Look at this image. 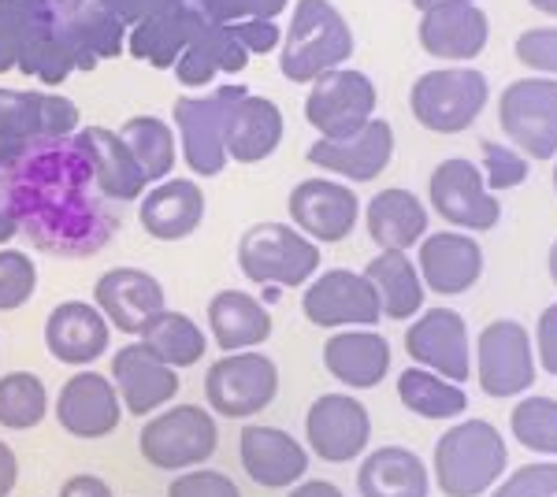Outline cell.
<instances>
[{
    "mask_svg": "<svg viewBox=\"0 0 557 497\" xmlns=\"http://www.w3.org/2000/svg\"><path fill=\"white\" fill-rule=\"evenodd\" d=\"M4 189L20 231L34 246L57 257H94L115 234V220L97 197H89L94 167L75 138L45 141L30 149L12 171H4ZM97 189V186H94Z\"/></svg>",
    "mask_w": 557,
    "mask_h": 497,
    "instance_id": "obj_1",
    "label": "cell"
},
{
    "mask_svg": "<svg viewBox=\"0 0 557 497\" xmlns=\"http://www.w3.org/2000/svg\"><path fill=\"white\" fill-rule=\"evenodd\" d=\"M354 57V30L331 0H298L278 45V71L290 83H317Z\"/></svg>",
    "mask_w": 557,
    "mask_h": 497,
    "instance_id": "obj_2",
    "label": "cell"
},
{
    "mask_svg": "<svg viewBox=\"0 0 557 497\" xmlns=\"http://www.w3.org/2000/svg\"><path fill=\"white\" fill-rule=\"evenodd\" d=\"M509 449L487 420H465L435 442V486L446 497H483L502 483Z\"/></svg>",
    "mask_w": 557,
    "mask_h": 497,
    "instance_id": "obj_3",
    "label": "cell"
},
{
    "mask_svg": "<svg viewBox=\"0 0 557 497\" xmlns=\"http://www.w3.org/2000/svg\"><path fill=\"white\" fill-rule=\"evenodd\" d=\"M78 104L60 94L0 86V175L12 171L30 149L78 134Z\"/></svg>",
    "mask_w": 557,
    "mask_h": 497,
    "instance_id": "obj_4",
    "label": "cell"
},
{
    "mask_svg": "<svg viewBox=\"0 0 557 497\" xmlns=\"http://www.w3.org/2000/svg\"><path fill=\"white\" fill-rule=\"evenodd\" d=\"M238 268L257 286H305L320 271V246L294 223H253L238 238Z\"/></svg>",
    "mask_w": 557,
    "mask_h": 497,
    "instance_id": "obj_5",
    "label": "cell"
},
{
    "mask_svg": "<svg viewBox=\"0 0 557 497\" xmlns=\"http://www.w3.org/2000/svg\"><path fill=\"white\" fill-rule=\"evenodd\" d=\"M220 446L215 415L201 405H172V409L149 415V423L138 431V449L146 464L160 472H190Z\"/></svg>",
    "mask_w": 557,
    "mask_h": 497,
    "instance_id": "obj_6",
    "label": "cell"
},
{
    "mask_svg": "<svg viewBox=\"0 0 557 497\" xmlns=\"http://www.w3.org/2000/svg\"><path fill=\"white\" fill-rule=\"evenodd\" d=\"M491 97L487 75L457 63V67H435L412 83L409 108L417 123H424L435 134H461L475 115L483 112Z\"/></svg>",
    "mask_w": 557,
    "mask_h": 497,
    "instance_id": "obj_7",
    "label": "cell"
},
{
    "mask_svg": "<svg viewBox=\"0 0 557 497\" xmlns=\"http://www.w3.org/2000/svg\"><path fill=\"white\" fill-rule=\"evenodd\" d=\"M278 394V368L272 357L257 349L223 352L205 375L209 409L223 420H249L260 415Z\"/></svg>",
    "mask_w": 557,
    "mask_h": 497,
    "instance_id": "obj_8",
    "label": "cell"
},
{
    "mask_svg": "<svg viewBox=\"0 0 557 497\" xmlns=\"http://www.w3.org/2000/svg\"><path fill=\"white\" fill-rule=\"evenodd\" d=\"M475 378L487 397H520L535 386L532 334L517 320H494L475 338Z\"/></svg>",
    "mask_w": 557,
    "mask_h": 497,
    "instance_id": "obj_9",
    "label": "cell"
},
{
    "mask_svg": "<svg viewBox=\"0 0 557 497\" xmlns=\"http://www.w3.org/2000/svg\"><path fill=\"white\" fill-rule=\"evenodd\" d=\"M498 120L535 160L557 157V78L532 75L509 83L498 97Z\"/></svg>",
    "mask_w": 557,
    "mask_h": 497,
    "instance_id": "obj_10",
    "label": "cell"
},
{
    "mask_svg": "<svg viewBox=\"0 0 557 497\" xmlns=\"http://www.w3.org/2000/svg\"><path fill=\"white\" fill-rule=\"evenodd\" d=\"M375 83L357 67H335L312 83L305 97V120L320 131V138H346L375 120Z\"/></svg>",
    "mask_w": 557,
    "mask_h": 497,
    "instance_id": "obj_11",
    "label": "cell"
},
{
    "mask_svg": "<svg viewBox=\"0 0 557 497\" xmlns=\"http://www.w3.org/2000/svg\"><path fill=\"white\" fill-rule=\"evenodd\" d=\"M301 312L312 327H375L380 323V294L364 278V271L327 268L312 275L301 294Z\"/></svg>",
    "mask_w": 557,
    "mask_h": 497,
    "instance_id": "obj_12",
    "label": "cell"
},
{
    "mask_svg": "<svg viewBox=\"0 0 557 497\" xmlns=\"http://www.w3.org/2000/svg\"><path fill=\"white\" fill-rule=\"evenodd\" d=\"M235 89L238 86H220L201 97H178L172 108L183 160L194 175L215 178L231 164L227 146H223V115H227V104H231V97H235Z\"/></svg>",
    "mask_w": 557,
    "mask_h": 497,
    "instance_id": "obj_13",
    "label": "cell"
},
{
    "mask_svg": "<svg viewBox=\"0 0 557 497\" xmlns=\"http://www.w3.org/2000/svg\"><path fill=\"white\" fill-rule=\"evenodd\" d=\"M431 204L446 223L461 231H491L502 220V201L469 157H450L431 171Z\"/></svg>",
    "mask_w": 557,
    "mask_h": 497,
    "instance_id": "obj_14",
    "label": "cell"
},
{
    "mask_svg": "<svg viewBox=\"0 0 557 497\" xmlns=\"http://www.w3.org/2000/svg\"><path fill=\"white\" fill-rule=\"evenodd\" d=\"M305 438L309 449L327 464H349L364 457L372 442V415L354 394H323L309 405L305 415Z\"/></svg>",
    "mask_w": 557,
    "mask_h": 497,
    "instance_id": "obj_15",
    "label": "cell"
},
{
    "mask_svg": "<svg viewBox=\"0 0 557 497\" xmlns=\"http://www.w3.org/2000/svg\"><path fill=\"white\" fill-rule=\"evenodd\" d=\"M286 212H290L294 227L312 241H346L361 220V201L357 189H349L338 178H301L286 197Z\"/></svg>",
    "mask_w": 557,
    "mask_h": 497,
    "instance_id": "obj_16",
    "label": "cell"
},
{
    "mask_svg": "<svg viewBox=\"0 0 557 497\" xmlns=\"http://www.w3.org/2000/svg\"><path fill=\"white\" fill-rule=\"evenodd\" d=\"M406 352L412 357V364L450 378V383H465L472 375L469 323L454 309L420 312L417 323L406 331Z\"/></svg>",
    "mask_w": 557,
    "mask_h": 497,
    "instance_id": "obj_17",
    "label": "cell"
},
{
    "mask_svg": "<svg viewBox=\"0 0 557 497\" xmlns=\"http://www.w3.org/2000/svg\"><path fill=\"white\" fill-rule=\"evenodd\" d=\"M123 420V401L112 375H101L94 368H83L60 386L57 397V423L71 438L97 442L108 438Z\"/></svg>",
    "mask_w": 557,
    "mask_h": 497,
    "instance_id": "obj_18",
    "label": "cell"
},
{
    "mask_svg": "<svg viewBox=\"0 0 557 497\" xmlns=\"http://www.w3.org/2000/svg\"><path fill=\"white\" fill-rule=\"evenodd\" d=\"M394 160V126L386 120H368L346 138H317L309 146V164L349 183H372Z\"/></svg>",
    "mask_w": 557,
    "mask_h": 497,
    "instance_id": "obj_19",
    "label": "cell"
},
{
    "mask_svg": "<svg viewBox=\"0 0 557 497\" xmlns=\"http://www.w3.org/2000/svg\"><path fill=\"white\" fill-rule=\"evenodd\" d=\"M112 383L120 390L123 412L138 415V420L168 409L178 397V372L164 364L141 338L112 357Z\"/></svg>",
    "mask_w": 557,
    "mask_h": 497,
    "instance_id": "obj_20",
    "label": "cell"
},
{
    "mask_svg": "<svg viewBox=\"0 0 557 497\" xmlns=\"http://www.w3.org/2000/svg\"><path fill=\"white\" fill-rule=\"evenodd\" d=\"M94 305L104 312V320L112 323L115 331L138 338V334L168 309V294H164V286H160V278L149 275V271L112 268L97 278Z\"/></svg>",
    "mask_w": 557,
    "mask_h": 497,
    "instance_id": "obj_21",
    "label": "cell"
},
{
    "mask_svg": "<svg viewBox=\"0 0 557 497\" xmlns=\"http://www.w3.org/2000/svg\"><path fill=\"white\" fill-rule=\"evenodd\" d=\"M112 323L89 301H64L45 320V349L64 368H89L108 352Z\"/></svg>",
    "mask_w": 557,
    "mask_h": 497,
    "instance_id": "obj_22",
    "label": "cell"
},
{
    "mask_svg": "<svg viewBox=\"0 0 557 497\" xmlns=\"http://www.w3.org/2000/svg\"><path fill=\"white\" fill-rule=\"evenodd\" d=\"M278 141H283V112H278V104L268 101V97L249 94L238 83L235 97L227 104V115H223L227 160H235V164H260V160H268L278 149Z\"/></svg>",
    "mask_w": 557,
    "mask_h": 497,
    "instance_id": "obj_23",
    "label": "cell"
},
{
    "mask_svg": "<svg viewBox=\"0 0 557 497\" xmlns=\"http://www.w3.org/2000/svg\"><path fill=\"white\" fill-rule=\"evenodd\" d=\"M238 457L246 475L264 490H290L309 472V453L290 431L283 427H242Z\"/></svg>",
    "mask_w": 557,
    "mask_h": 497,
    "instance_id": "obj_24",
    "label": "cell"
},
{
    "mask_svg": "<svg viewBox=\"0 0 557 497\" xmlns=\"http://www.w3.org/2000/svg\"><path fill=\"white\" fill-rule=\"evenodd\" d=\"M491 38V23L475 0H443L420 15V45L438 60H472Z\"/></svg>",
    "mask_w": 557,
    "mask_h": 497,
    "instance_id": "obj_25",
    "label": "cell"
},
{
    "mask_svg": "<svg viewBox=\"0 0 557 497\" xmlns=\"http://www.w3.org/2000/svg\"><path fill=\"white\" fill-rule=\"evenodd\" d=\"M75 146L86 152L89 167H94V186L104 201H138L149 189L146 175H141L138 160L131 157L127 141L120 138V131L83 126L75 134Z\"/></svg>",
    "mask_w": 557,
    "mask_h": 497,
    "instance_id": "obj_26",
    "label": "cell"
},
{
    "mask_svg": "<svg viewBox=\"0 0 557 497\" xmlns=\"http://www.w3.org/2000/svg\"><path fill=\"white\" fill-rule=\"evenodd\" d=\"M141 231L157 241H183L201 227L205 194L194 178H164L138 197Z\"/></svg>",
    "mask_w": 557,
    "mask_h": 497,
    "instance_id": "obj_27",
    "label": "cell"
},
{
    "mask_svg": "<svg viewBox=\"0 0 557 497\" xmlns=\"http://www.w3.org/2000/svg\"><path fill=\"white\" fill-rule=\"evenodd\" d=\"M483 275V249L465 231H438L428 234L420 246V278L435 294H465Z\"/></svg>",
    "mask_w": 557,
    "mask_h": 497,
    "instance_id": "obj_28",
    "label": "cell"
},
{
    "mask_svg": "<svg viewBox=\"0 0 557 497\" xmlns=\"http://www.w3.org/2000/svg\"><path fill=\"white\" fill-rule=\"evenodd\" d=\"M323 368L349 390H372L391 372V341L372 327H346L323 341Z\"/></svg>",
    "mask_w": 557,
    "mask_h": 497,
    "instance_id": "obj_29",
    "label": "cell"
},
{
    "mask_svg": "<svg viewBox=\"0 0 557 497\" xmlns=\"http://www.w3.org/2000/svg\"><path fill=\"white\" fill-rule=\"evenodd\" d=\"M209 23L197 4H172L164 12H152L127 30V52L134 60H146L152 67H175V60L186 52V45L197 38V30Z\"/></svg>",
    "mask_w": 557,
    "mask_h": 497,
    "instance_id": "obj_30",
    "label": "cell"
},
{
    "mask_svg": "<svg viewBox=\"0 0 557 497\" xmlns=\"http://www.w3.org/2000/svg\"><path fill=\"white\" fill-rule=\"evenodd\" d=\"M209 331L223 352L257 349L272 338V312L246 290H220L209 301Z\"/></svg>",
    "mask_w": 557,
    "mask_h": 497,
    "instance_id": "obj_31",
    "label": "cell"
},
{
    "mask_svg": "<svg viewBox=\"0 0 557 497\" xmlns=\"http://www.w3.org/2000/svg\"><path fill=\"white\" fill-rule=\"evenodd\" d=\"M357 494L361 497H428L431 494L428 464L406 446H380L361 460Z\"/></svg>",
    "mask_w": 557,
    "mask_h": 497,
    "instance_id": "obj_32",
    "label": "cell"
},
{
    "mask_svg": "<svg viewBox=\"0 0 557 497\" xmlns=\"http://www.w3.org/2000/svg\"><path fill=\"white\" fill-rule=\"evenodd\" d=\"M364 223L380 249H409L428 234V208L412 189L391 186L368 201Z\"/></svg>",
    "mask_w": 557,
    "mask_h": 497,
    "instance_id": "obj_33",
    "label": "cell"
},
{
    "mask_svg": "<svg viewBox=\"0 0 557 497\" xmlns=\"http://www.w3.org/2000/svg\"><path fill=\"white\" fill-rule=\"evenodd\" d=\"M249 63V52L242 49V41L231 34V26L223 23H205L197 30V38L186 45V52L175 60V78L186 89H205L215 75L223 71H242Z\"/></svg>",
    "mask_w": 557,
    "mask_h": 497,
    "instance_id": "obj_34",
    "label": "cell"
},
{
    "mask_svg": "<svg viewBox=\"0 0 557 497\" xmlns=\"http://www.w3.org/2000/svg\"><path fill=\"white\" fill-rule=\"evenodd\" d=\"M364 278L380 294V309L386 320H412L424 309V278L406 257V249H383L380 257H372Z\"/></svg>",
    "mask_w": 557,
    "mask_h": 497,
    "instance_id": "obj_35",
    "label": "cell"
},
{
    "mask_svg": "<svg viewBox=\"0 0 557 497\" xmlns=\"http://www.w3.org/2000/svg\"><path fill=\"white\" fill-rule=\"evenodd\" d=\"M398 397L420 420H454L469 409V394L461 390V383H450L420 364L398 375Z\"/></svg>",
    "mask_w": 557,
    "mask_h": 497,
    "instance_id": "obj_36",
    "label": "cell"
},
{
    "mask_svg": "<svg viewBox=\"0 0 557 497\" xmlns=\"http://www.w3.org/2000/svg\"><path fill=\"white\" fill-rule=\"evenodd\" d=\"M120 138L127 141L131 157L138 160L149 186L164 183V178L172 175L178 146H175V131L160 120V115H131V120L120 126Z\"/></svg>",
    "mask_w": 557,
    "mask_h": 497,
    "instance_id": "obj_37",
    "label": "cell"
},
{
    "mask_svg": "<svg viewBox=\"0 0 557 497\" xmlns=\"http://www.w3.org/2000/svg\"><path fill=\"white\" fill-rule=\"evenodd\" d=\"M146 346L157 352L164 364H172L175 372H183V368H194L205 360V349H209V338H205V331L197 327L186 312H172L164 309L157 315V320L149 323L146 331L138 334Z\"/></svg>",
    "mask_w": 557,
    "mask_h": 497,
    "instance_id": "obj_38",
    "label": "cell"
},
{
    "mask_svg": "<svg viewBox=\"0 0 557 497\" xmlns=\"http://www.w3.org/2000/svg\"><path fill=\"white\" fill-rule=\"evenodd\" d=\"M45 412H49V390H45L41 375L34 372L0 375V427L34 431L41 427Z\"/></svg>",
    "mask_w": 557,
    "mask_h": 497,
    "instance_id": "obj_39",
    "label": "cell"
},
{
    "mask_svg": "<svg viewBox=\"0 0 557 497\" xmlns=\"http://www.w3.org/2000/svg\"><path fill=\"white\" fill-rule=\"evenodd\" d=\"M509 431L532 453L557 457V401L554 397H520L509 415Z\"/></svg>",
    "mask_w": 557,
    "mask_h": 497,
    "instance_id": "obj_40",
    "label": "cell"
},
{
    "mask_svg": "<svg viewBox=\"0 0 557 497\" xmlns=\"http://www.w3.org/2000/svg\"><path fill=\"white\" fill-rule=\"evenodd\" d=\"M38 290V264L23 249H0V312H15Z\"/></svg>",
    "mask_w": 557,
    "mask_h": 497,
    "instance_id": "obj_41",
    "label": "cell"
},
{
    "mask_svg": "<svg viewBox=\"0 0 557 497\" xmlns=\"http://www.w3.org/2000/svg\"><path fill=\"white\" fill-rule=\"evenodd\" d=\"M487 497H557V460H535V464L517 468Z\"/></svg>",
    "mask_w": 557,
    "mask_h": 497,
    "instance_id": "obj_42",
    "label": "cell"
},
{
    "mask_svg": "<svg viewBox=\"0 0 557 497\" xmlns=\"http://www.w3.org/2000/svg\"><path fill=\"white\" fill-rule=\"evenodd\" d=\"M483 152V178H487V189L494 194V189H513L520 186L528 178V160H524V152H517V149H509V146H502V141H483L480 146Z\"/></svg>",
    "mask_w": 557,
    "mask_h": 497,
    "instance_id": "obj_43",
    "label": "cell"
},
{
    "mask_svg": "<svg viewBox=\"0 0 557 497\" xmlns=\"http://www.w3.org/2000/svg\"><path fill=\"white\" fill-rule=\"evenodd\" d=\"M168 497H242V490L231 475L201 464L190 468V472H178L168 486Z\"/></svg>",
    "mask_w": 557,
    "mask_h": 497,
    "instance_id": "obj_44",
    "label": "cell"
},
{
    "mask_svg": "<svg viewBox=\"0 0 557 497\" xmlns=\"http://www.w3.org/2000/svg\"><path fill=\"white\" fill-rule=\"evenodd\" d=\"M290 0H201L205 20L212 23H242V20H275L278 12H286Z\"/></svg>",
    "mask_w": 557,
    "mask_h": 497,
    "instance_id": "obj_45",
    "label": "cell"
},
{
    "mask_svg": "<svg viewBox=\"0 0 557 497\" xmlns=\"http://www.w3.org/2000/svg\"><path fill=\"white\" fill-rule=\"evenodd\" d=\"M517 57L535 71L557 78V26H528L517 38Z\"/></svg>",
    "mask_w": 557,
    "mask_h": 497,
    "instance_id": "obj_46",
    "label": "cell"
},
{
    "mask_svg": "<svg viewBox=\"0 0 557 497\" xmlns=\"http://www.w3.org/2000/svg\"><path fill=\"white\" fill-rule=\"evenodd\" d=\"M227 26L249 57H268V52H275L278 45H283V30H278L275 20H242V23H227Z\"/></svg>",
    "mask_w": 557,
    "mask_h": 497,
    "instance_id": "obj_47",
    "label": "cell"
},
{
    "mask_svg": "<svg viewBox=\"0 0 557 497\" xmlns=\"http://www.w3.org/2000/svg\"><path fill=\"white\" fill-rule=\"evenodd\" d=\"M535 349H539V364L550 375H557V301L550 309H543L535 327Z\"/></svg>",
    "mask_w": 557,
    "mask_h": 497,
    "instance_id": "obj_48",
    "label": "cell"
},
{
    "mask_svg": "<svg viewBox=\"0 0 557 497\" xmlns=\"http://www.w3.org/2000/svg\"><path fill=\"white\" fill-rule=\"evenodd\" d=\"M60 497H115L112 486L97 475H71L64 486H60Z\"/></svg>",
    "mask_w": 557,
    "mask_h": 497,
    "instance_id": "obj_49",
    "label": "cell"
},
{
    "mask_svg": "<svg viewBox=\"0 0 557 497\" xmlns=\"http://www.w3.org/2000/svg\"><path fill=\"white\" fill-rule=\"evenodd\" d=\"M15 483H20V460L8 442H0V497H12Z\"/></svg>",
    "mask_w": 557,
    "mask_h": 497,
    "instance_id": "obj_50",
    "label": "cell"
},
{
    "mask_svg": "<svg viewBox=\"0 0 557 497\" xmlns=\"http://www.w3.org/2000/svg\"><path fill=\"white\" fill-rule=\"evenodd\" d=\"M286 497H346V494L335 483H327V479H301L298 486H290Z\"/></svg>",
    "mask_w": 557,
    "mask_h": 497,
    "instance_id": "obj_51",
    "label": "cell"
},
{
    "mask_svg": "<svg viewBox=\"0 0 557 497\" xmlns=\"http://www.w3.org/2000/svg\"><path fill=\"white\" fill-rule=\"evenodd\" d=\"M20 234V220L12 215V204H8V189H4V178H0V246H8V241Z\"/></svg>",
    "mask_w": 557,
    "mask_h": 497,
    "instance_id": "obj_52",
    "label": "cell"
},
{
    "mask_svg": "<svg viewBox=\"0 0 557 497\" xmlns=\"http://www.w3.org/2000/svg\"><path fill=\"white\" fill-rule=\"evenodd\" d=\"M532 4L539 8V12H546V15H557V0H532Z\"/></svg>",
    "mask_w": 557,
    "mask_h": 497,
    "instance_id": "obj_53",
    "label": "cell"
},
{
    "mask_svg": "<svg viewBox=\"0 0 557 497\" xmlns=\"http://www.w3.org/2000/svg\"><path fill=\"white\" fill-rule=\"evenodd\" d=\"M550 278H554V283H557V241H554V246H550Z\"/></svg>",
    "mask_w": 557,
    "mask_h": 497,
    "instance_id": "obj_54",
    "label": "cell"
},
{
    "mask_svg": "<svg viewBox=\"0 0 557 497\" xmlns=\"http://www.w3.org/2000/svg\"><path fill=\"white\" fill-rule=\"evenodd\" d=\"M412 4H417L420 12H424V8H431V4H443V0H412Z\"/></svg>",
    "mask_w": 557,
    "mask_h": 497,
    "instance_id": "obj_55",
    "label": "cell"
},
{
    "mask_svg": "<svg viewBox=\"0 0 557 497\" xmlns=\"http://www.w3.org/2000/svg\"><path fill=\"white\" fill-rule=\"evenodd\" d=\"M178 4H201V0H178Z\"/></svg>",
    "mask_w": 557,
    "mask_h": 497,
    "instance_id": "obj_56",
    "label": "cell"
},
{
    "mask_svg": "<svg viewBox=\"0 0 557 497\" xmlns=\"http://www.w3.org/2000/svg\"><path fill=\"white\" fill-rule=\"evenodd\" d=\"M554 189H557V160H554Z\"/></svg>",
    "mask_w": 557,
    "mask_h": 497,
    "instance_id": "obj_57",
    "label": "cell"
}]
</instances>
